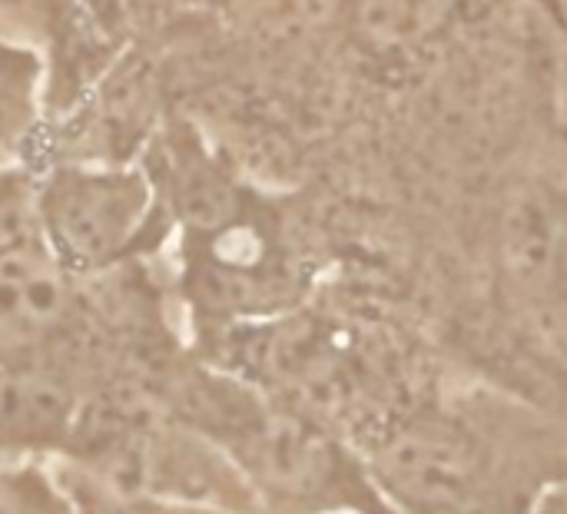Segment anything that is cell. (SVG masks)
Instances as JSON below:
<instances>
[{
	"label": "cell",
	"instance_id": "obj_2",
	"mask_svg": "<svg viewBox=\"0 0 567 514\" xmlns=\"http://www.w3.org/2000/svg\"><path fill=\"white\" fill-rule=\"evenodd\" d=\"M86 399L60 369L0 362V462L66 459Z\"/></svg>",
	"mask_w": 567,
	"mask_h": 514
},
{
	"label": "cell",
	"instance_id": "obj_3",
	"mask_svg": "<svg viewBox=\"0 0 567 514\" xmlns=\"http://www.w3.org/2000/svg\"><path fill=\"white\" fill-rule=\"evenodd\" d=\"M462 0H359L362 30L382 50H412L445 30Z\"/></svg>",
	"mask_w": 567,
	"mask_h": 514
},
{
	"label": "cell",
	"instance_id": "obj_4",
	"mask_svg": "<svg viewBox=\"0 0 567 514\" xmlns=\"http://www.w3.org/2000/svg\"><path fill=\"white\" fill-rule=\"evenodd\" d=\"M53 472L60 485L66 489L76 514H259L219 508V505H189V502H163V498H143V495H123L76 469L73 462H53Z\"/></svg>",
	"mask_w": 567,
	"mask_h": 514
},
{
	"label": "cell",
	"instance_id": "obj_1",
	"mask_svg": "<svg viewBox=\"0 0 567 514\" xmlns=\"http://www.w3.org/2000/svg\"><path fill=\"white\" fill-rule=\"evenodd\" d=\"M156 216L153 183L123 166H60L37 183L40 239L73 276H100L150 236Z\"/></svg>",
	"mask_w": 567,
	"mask_h": 514
},
{
	"label": "cell",
	"instance_id": "obj_6",
	"mask_svg": "<svg viewBox=\"0 0 567 514\" xmlns=\"http://www.w3.org/2000/svg\"><path fill=\"white\" fill-rule=\"evenodd\" d=\"M30 60L7 56L0 50V160L10 140L17 136V126L27 116V96H30Z\"/></svg>",
	"mask_w": 567,
	"mask_h": 514
},
{
	"label": "cell",
	"instance_id": "obj_5",
	"mask_svg": "<svg viewBox=\"0 0 567 514\" xmlns=\"http://www.w3.org/2000/svg\"><path fill=\"white\" fill-rule=\"evenodd\" d=\"M0 514H76L53 465L0 462Z\"/></svg>",
	"mask_w": 567,
	"mask_h": 514
}]
</instances>
